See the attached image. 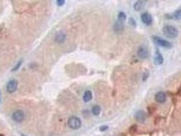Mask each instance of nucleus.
<instances>
[{"label":"nucleus","mask_w":181,"mask_h":136,"mask_svg":"<svg viewBox=\"0 0 181 136\" xmlns=\"http://www.w3.org/2000/svg\"><path fill=\"white\" fill-rule=\"evenodd\" d=\"M163 33L170 39H174L178 35V31L176 27L172 25H166L163 28Z\"/></svg>","instance_id":"f257e3e1"},{"label":"nucleus","mask_w":181,"mask_h":136,"mask_svg":"<svg viewBox=\"0 0 181 136\" xmlns=\"http://www.w3.org/2000/svg\"><path fill=\"white\" fill-rule=\"evenodd\" d=\"M12 118L14 122L21 123L25 119L24 112L22 111V110H16L12 114Z\"/></svg>","instance_id":"39448f33"},{"label":"nucleus","mask_w":181,"mask_h":136,"mask_svg":"<svg viewBox=\"0 0 181 136\" xmlns=\"http://www.w3.org/2000/svg\"><path fill=\"white\" fill-rule=\"evenodd\" d=\"M149 72H147V71H146L145 73L144 74L143 77H142V80H143L144 81L146 80L148 78V77H149Z\"/></svg>","instance_id":"412c9836"},{"label":"nucleus","mask_w":181,"mask_h":136,"mask_svg":"<svg viewBox=\"0 0 181 136\" xmlns=\"http://www.w3.org/2000/svg\"><path fill=\"white\" fill-rule=\"evenodd\" d=\"M154 63L156 65H161L163 64V63H164V57H163L161 54L158 51V50H157L156 52H155L154 57Z\"/></svg>","instance_id":"9b49d317"},{"label":"nucleus","mask_w":181,"mask_h":136,"mask_svg":"<svg viewBox=\"0 0 181 136\" xmlns=\"http://www.w3.org/2000/svg\"><path fill=\"white\" fill-rule=\"evenodd\" d=\"M124 27H125V25H124L123 21L118 19L114 25V30L116 33L119 34L123 31Z\"/></svg>","instance_id":"0eeeda50"},{"label":"nucleus","mask_w":181,"mask_h":136,"mask_svg":"<svg viewBox=\"0 0 181 136\" xmlns=\"http://www.w3.org/2000/svg\"><path fill=\"white\" fill-rule=\"evenodd\" d=\"M129 131V133H130L131 134H133V133H136V131H137V125H133L132 126L130 127Z\"/></svg>","instance_id":"a211bd4d"},{"label":"nucleus","mask_w":181,"mask_h":136,"mask_svg":"<svg viewBox=\"0 0 181 136\" xmlns=\"http://www.w3.org/2000/svg\"><path fill=\"white\" fill-rule=\"evenodd\" d=\"M64 3H65V1L64 0H59V1H57V5L61 6V5H63Z\"/></svg>","instance_id":"5701e85b"},{"label":"nucleus","mask_w":181,"mask_h":136,"mask_svg":"<svg viewBox=\"0 0 181 136\" xmlns=\"http://www.w3.org/2000/svg\"><path fill=\"white\" fill-rule=\"evenodd\" d=\"M18 82L16 80H10L6 85V90L8 93H13L17 89Z\"/></svg>","instance_id":"20e7f679"},{"label":"nucleus","mask_w":181,"mask_h":136,"mask_svg":"<svg viewBox=\"0 0 181 136\" xmlns=\"http://www.w3.org/2000/svg\"><path fill=\"white\" fill-rule=\"evenodd\" d=\"M65 38H66V36H65V34L63 32L59 31L55 35V41L57 42L63 43V42L65 41Z\"/></svg>","instance_id":"f8f14e48"},{"label":"nucleus","mask_w":181,"mask_h":136,"mask_svg":"<svg viewBox=\"0 0 181 136\" xmlns=\"http://www.w3.org/2000/svg\"><path fill=\"white\" fill-rule=\"evenodd\" d=\"M134 117L137 122L140 123H144L145 122L146 119H147V114L144 111L140 110V111H138L135 114Z\"/></svg>","instance_id":"423d86ee"},{"label":"nucleus","mask_w":181,"mask_h":136,"mask_svg":"<svg viewBox=\"0 0 181 136\" xmlns=\"http://www.w3.org/2000/svg\"><path fill=\"white\" fill-rule=\"evenodd\" d=\"M144 5V1H138L135 3L134 5H133V8H134V10L136 11H140L142 8H143Z\"/></svg>","instance_id":"4468645a"},{"label":"nucleus","mask_w":181,"mask_h":136,"mask_svg":"<svg viewBox=\"0 0 181 136\" xmlns=\"http://www.w3.org/2000/svg\"><path fill=\"white\" fill-rule=\"evenodd\" d=\"M155 99L157 103H163L166 100V95L164 92L159 91L155 95Z\"/></svg>","instance_id":"9d476101"},{"label":"nucleus","mask_w":181,"mask_h":136,"mask_svg":"<svg viewBox=\"0 0 181 136\" xmlns=\"http://www.w3.org/2000/svg\"><path fill=\"white\" fill-rule=\"evenodd\" d=\"M141 19L142 23L147 25H150L153 23V17L148 12H144L141 15Z\"/></svg>","instance_id":"6e6552de"},{"label":"nucleus","mask_w":181,"mask_h":136,"mask_svg":"<svg viewBox=\"0 0 181 136\" xmlns=\"http://www.w3.org/2000/svg\"><path fill=\"white\" fill-rule=\"evenodd\" d=\"M129 24L131 25V26L136 27V22L135 21V19L133 18H129Z\"/></svg>","instance_id":"aec40b11"},{"label":"nucleus","mask_w":181,"mask_h":136,"mask_svg":"<svg viewBox=\"0 0 181 136\" xmlns=\"http://www.w3.org/2000/svg\"><path fill=\"white\" fill-rule=\"evenodd\" d=\"M93 95L92 92L90 90H86L85 92V94L83 95V100L85 101V102H89L90 101L91 99H92Z\"/></svg>","instance_id":"ddd939ff"},{"label":"nucleus","mask_w":181,"mask_h":136,"mask_svg":"<svg viewBox=\"0 0 181 136\" xmlns=\"http://www.w3.org/2000/svg\"><path fill=\"white\" fill-rule=\"evenodd\" d=\"M126 18H127V16H126L125 12H120L119 13H118V20H120V21H124L126 19Z\"/></svg>","instance_id":"f3484780"},{"label":"nucleus","mask_w":181,"mask_h":136,"mask_svg":"<svg viewBox=\"0 0 181 136\" xmlns=\"http://www.w3.org/2000/svg\"><path fill=\"white\" fill-rule=\"evenodd\" d=\"M171 18H174V19H176L177 20L181 19V9L176 10V12L172 14V16H171Z\"/></svg>","instance_id":"dca6fc26"},{"label":"nucleus","mask_w":181,"mask_h":136,"mask_svg":"<svg viewBox=\"0 0 181 136\" xmlns=\"http://www.w3.org/2000/svg\"><path fill=\"white\" fill-rule=\"evenodd\" d=\"M153 38V40L154 42L158 46L164 47V48H170L172 46V43L170 42L167 40H165L162 39L161 38L159 37H157V36H153L152 37Z\"/></svg>","instance_id":"f03ea898"},{"label":"nucleus","mask_w":181,"mask_h":136,"mask_svg":"<svg viewBox=\"0 0 181 136\" xmlns=\"http://www.w3.org/2000/svg\"><path fill=\"white\" fill-rule=\"evenodd\" d=\"M91 111H92V113L94 114L95 116H98L99 114H100V112H101V108H100V107L98 106V105H96V106L93 107Z\"/></svg>","instance_id":"2eb2a0df"},{"label":"nucleus","mask_w":181,"mask_h":136,"mask_svg":"<svg viewBox=\"0 0 181 136\" xmlns=\"http://www.w3.org/2000/svg\"><path fill=\"white\" fill-rule=\"evenodd\" d=\"M22 62H23V61H22L21 60V61H19V62L16 63V65L14 67V68L12 70V72H15V71L19 70V68H20V67H21V65L22 64Z\"/></svg>","instance_id":"6ab92c4d"},{"label":"nucleus","mask_w":181,"mask_h":136,"mask_svg":"<svg viewBox=\"0 0 181 136\" xmlns=\"http://www.w3.org/2000/svg\"><path fill=\"white\" fill-rule=\"evenodd\" d=\"M137 54H138V56L140 58V59H147L148 56H149V51H148V50L145 48V47L142 46L138 48V52H137Z\"/></svg>","instance_id":"1a4fd4ad"},{"label":"nucleus","mask_w":181,"mask_h":136,"mask_svg":"<svg viewBox=\"0 0 181 136\" xmlns=\"http://www.w3.org/2000/svg\"><path fill=\"white\" fill-rule=\"evenodd\" d=\"M108 129V127L107 126V125H104V126H102L101 127H100V131H106Z\"/></svg>","instance_id":"4be33fe9"},{"label":"nucleus","mask_w":181,"mask_h":136,"mask_svg":"<svg viewBox=\"0 0 181 136\" xmlns=\"http://www.w3.org/2000/svg\"><path fill=\"white\" fill-rule=\"evenodd\" d=\"M81 121L78 117H72L68 120L69 127L72 129H78L81 127Z\"/></svg>","instance_id":"7ed1b4c3"}]
</instances>
